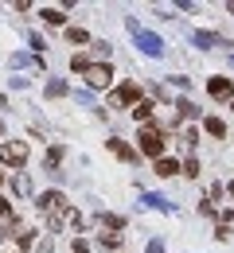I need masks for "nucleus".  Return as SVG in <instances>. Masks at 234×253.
Here are the masks:
<instances>
[{"instance_id":"6","label":"nucleus","mask_w":234,"mask_h":253,"mask_svg":"<svg viewBox=\"0 0 234 253\" xmlns=\"http://www.w3.org/2000/svg\"><path fill=\"white\" fill-rule=\"evenodd\" d=\"M140 101V86L137 82H121L113 94H109V105H137Z\"/></svg>"},{"instance_id":"29","label":"nucleus","mask_w":234,"mask_h":253,"mask_svg":"<svg viewBox=\"0 0 234 253\" xmlns=\"http://www.w3.org/2000/svg\"><path fill=\"white\" fill-rule=\"evenodd\" d=\"M35 253H51V238H43V242L35 246Z\"/></svg>"},{"instance_id":"24","label":"nucleus","mask_w":234,"mask_h":253,"mask_svg":"<svg viewBox=\"0 0 234 253\" xmlns=\"http://www.w3.org/2000/svg\"><path fill=\"white\" fill-rule=\"evenodd\" d=\"M180 171L195 179V175H199V160H195V156H187V160H184V164H180Z\"/></svg>"},{"instance_id":"31","label":"nucleus","mask_w":234,"mask_h":253,"mask_svg":"<svg viewBox=\"0 0 234 253\" xmlns=\"http://www.w3.org/2000/svg\"><path fill=\"white\" fill-rule=\"evenodd\" d=\"M227 12H231V16H234V4H227Z\"/></svg>"},{"instance_id":"35","label":"nucleus","mask_w":234,"mask_h":253,"mask_svg":"<svg viewBox=\"0 0 234 253\" xmlns=\"http://www.w3.org/2000/svg\"><path fill=\"white\" fill-rule=\"evenodd\" d=\"M0 136H4V125H0Z\"/></svg>"},{"instance_id":"12","label":"nucleus","mask_w":234,"mask_h":253,"mask_svg":"<svg viewBox=\"0 0 234 253\" xmlns=\"http://www.w3.org/2000/svg\"><path fill=\"white\" fill-rule=\"evenodd\" d=\"M63 156H67V152H63V144H51V152H47V171H51V175H59Z\"/></svg>"},{"instance_id":"36","label":"nucleus","mask_w":234,"mask_h":253,"mask_svg":"<svg viewBox=\"0 0 234 253\" xmlns=\"http://www.w3.org/2000/svg\"><path fill=\"white\" fill-rule=\"evenodd\" d=\"M231 63H234V51H231Z\"/></svg>"},{"instance_id":"27","label":"nucleus","mask_w":234,"mask_h":253,"mask_svg":"<svg viewBox=\"0 0 234 253\" xmlns=\"http://www.w3.org/2000/svg\"><path fill=\"white\" fill-rule=\"evenodd\" d=\"M215 238H219V242H227V238H231V226H227V222H219V226H215Z\"/></svg>"},{"instance_id":"9","label":"nucleus","mask_w":234,"mask_h":253,"mask_svg":"<svg viewBox=\"0 0 234 253\" xmlns=\"http://www.w3.org/2000/svg\"><path fill=\"white\" fill-rule=\"evenodd\" d=\"M152 171H156L160 179H168V175H180V164H176L172 156H160L156 164H152Z\"/></svg>"},{"instance_id":"25","label":"nucleus","mask_w":234,"mask_h":253,"mask_svg":"<svg viewBox=\"0 0 234 253\" xmlns=\"http://www.w3.org/2000/svg\"><path fill=\"white\" fill-rule=\"evenodd\" d=\"M16 242H20L24 250H28V246H32V242H35V230H20V234H16Z\"/></svg>"},{"instance_id":"19","label":"nucleus","mask_w":234,"mask_h":253,"mask_svg":"<svg viewBox=\"0 0 234 253\" xmlns=\"http://www.w3.org/2000/svg\"><path fill=\"white\" fill-rule=\"evenodd\" d=\"M144 203H148V207H156V211H176V207L168 203L164 195H144Z\"/></svg>"},{"instance_id":"4","label":"nucleus","mask_w":234,"mask_h":253,"mask_svg":"<svg viewBox=\"0 0 234 253\" xmlns=\"http://www.w3.org/2000/svg\"><path fill=\"white\" fill-rule=\"evenodd\" d=\"M82 78H86V86L105 90V86L113 82V70H109V63H86L82 66Z\"/></svg>"},{"instance_id":"3","label":"nucleus","mask_w":234,"mask_h":253,"mask_svg":"<svg viewBox=\"0 0 234 253\" xmlns=\"http://www.w3.org/2000/svg\"><path fill=\"white\" fill-rule=\"evenodd\" d=\"M125 28H129V32H133V39H137V47H140V51H144V55H148V59H160V55H164V39H160V35L144 32V28H140V24H137V20H129V24H125Z\"/></svg>"},{"instance_id":"30","label":"nucleus","mask_w":234,"mask_h":253,"mask_svg":"<svg viewBox=\"0 0 234 253\" xmlns=\"http://www.w3.org/2000/svg\"><path fill=\"white\" fill-rule=\"evenodd\" d=\"M74 253H90V246H86L82 238H74Z\"/></svg>"},{"instance_id":"28","label":"nucleus","mask_w":234,"mask_h":253,"mask_svg":"<svg viewBox=\"0 0 234 253\" xmlns=\"http://www.w3.org/2000/svg\"><path fill=\"white\" fill-rule=\"evenodd\" d=\"M148 253H168V250H164V242H160V238H152V242H148Z\"/></svg>"},{"instance_id":"1","label":"nucleus","mask_w":234,"mask_h":253,"mask_svg":"<svg viewBox=\"0 0 234 253\" xmlns=\"http://www.w3.org/2000/svg\"><path fill=\"white\" fill-rule=\"evenodd\" d=\"M35 207H39V214L47 218V230H51V234L63 230V222H67V214H70V203H67L63 191H43V195L35 199Z\"/></svg>"},{"instance_id":"13","label":"nucleus","mask_w":234,"mask_h":253,"mask_svg":"<svg viewBox=\"0 0 234 253\" xmlns=\"http://www.w3.org/2000/svg\"><path fill=\"white\" fill-rule=\"evenodd\" d=\"M176 109H180V117H184V121H195V117H199V105H195V101H187V97H180V101H176Z\"/></svg>"},{"instance_id":"5","label":"nucleus","mask_w":234,"mask_h":253,"mask_svg":"<svg viewBox=\"0 0 234 253\" xmlns=\"http://www.w3.org/2000/svg\"><path fill=\"white\" fill-rule=\"evenodd\" d=\"M0 164L24 168V164H28V144H24V140H4V144H0Z\"/></svg>"},{"instance_id":"2","label":"nucleus","mask_w":234,"mask_h":253,"mask_svg":"<svg viewBox=\"0 0 234 253\" xmlns=\"http://www.w3.org/2000/svg\"><path fill=\"white\" fill-rule=\"evenodd\" d=\"M168 132H172V128H168L164 121H148V125H140V132H137V152L160 160V156H164V144H168Z\"/></svg>"},{"instance_id":"23","label":"nucleus","mask_w":234,"mask_h":253,"mask_svg":"<svg viewBox=\"0 0 234 253\" xmlns=\"http://www.w3.org/2000/svg\"><path fill=\"white\" fill-rule=\"evenodd\" d=\"M67 43H78V47H82V43H90V35L82 32V28H67Z\"/></svg>"},{"instance_id":"34","label":"nucleus","mask_w":234,"mask_h":253,"mask_svg":"<svg viewBox=\"0 0 234 253\" xmlns=\"http://www.w3.org/2000/svg\"><path fill=\"white\" fill-rule=\"evenodd\" d=\"M0 187H4V171H0Z\"/></svg>"},{"instance_id":"10","label":"nucleus","mask_w":234,"mask_h":253,"mask_svg":"<svg viewBox=\"0 0 234 253\" xmlns=\"http://www.w3.org/2000/svg\"><path fill=\"white\" fill-rule=\"evenodd\" d=\"M195 47H231V43L215 32H195Z\"/></svg>"},{"instance_id":"21","label":"nucleus","mask_w":234,"mask_h":253,"mask_svg":"<svg viewBox=\"0 0 234 253\" xmlns=\"http://www.w3.org/2000/svg\"><path fill=\"white\" fill-rule=\"evenodd\" d=\"M0 222H4V226H16V211H12V203H4V199H0Z\"/></svg>"},{"instance_id":"8","label":"nucleus","mask_w":234,"mask_h":253,"mask_svg":"<svg viewBox=\"0 0 234 253\" xmlns=\"http://www.w3.org/2000/svg\"><path fill=\"white\" fill-rule=\"evenodd\" d=\"M105 148H109L113 156H121V160H137V148H129L121 136H109V140H105Z\"/></svg>"},{"instance_id":"14","label":"nucleus","mask_w":234,"mask_h":253,"mask_svg":"<svg viewBox=\"0 0 234 253\" xmlns=\"http://www.w3.org/2000/svg\"><path fill=\"white\" fill-rule=\"evenodd\" d=\"M43 20H47L51 28H63V24H67V12H63V8H43Z\"/></svg>"},{"instance_id":"18","label":"nucleus","mask_w":234,"mask_h":253,"mask_svg":"<svg viewBox=\"0 0 234 253\" xmlns=\"http://www.w3.org/2000/svg\"><path fill=\"white\" fill-rule=\"evenodd\" d=\"M98 246H101V250H121V234H101Z\"/></svg>"},{"instance_id":"22","label":"nucleus","mask_w":234,"mask_h":253,"mask_svg":"<svg viewBox=\"0 0 234 253\" xmlns=\"http://www.w3.org/2000/svg\"><path fill=\"white\" fill-rule=\"evenodd\" d=\"M195 140H199V132H195V128H184V132H180V144H184L187 152L195 148Z\"/></svg>"},{"instance_id":"11","label":"nucleus","mask_w":234,"mask_h":253,"mask_svg":"<svg viewBox=\"0 0 234 253\" xmlns=\"http://www.w3.org/2000/svg\"><path fill=\"white\" fill-rule=\"evenodd\" d=\"M152 109H156V105L140 97V101H137V105H133V117H137V121H140V125H148V121H152Z\"/></svg>"},{"instance_id":"33","label":"nucleus","mask_w":234,"mask_h":253,"mask_svg":"<svg viewBox=\"0 0 234 253\" xmlns=\"http://www.w3.org/2000/svg\"><path fill=\"white\" fill-rule=\"evenodd\" d=\"M223 191H231V195H234V183H231V187H223Z\"/></svg>"},{"instance_id":"26","label":"nucleus","mask_w":234,"mask_h":253,"mask_svg":"<svg viewBox=\"0 0 234 253\" xmlns=\"http://www.w3.org/2000/svg\"><path fill=\"white\" fill-rule=\"evenodd\" d=\"M94 55H101V59L109 63V43H105V39H98V43H94Z\"/></svg>"},{"instance_id":"20","label":"nucleus","mask_w":234,"mask_h":253,"mask_svg":"<svg viewBox=\"0 0 234 253\" xmlns=\"http://www.w3.org/2000/svg\"><path fill=\"white\" fill-rule=\"evenodd\" d=\"M12 187L20 191V195H32V175H24V171H20V175L12 179Z\"/></svg>"},{"instance_id":"16","label":"nucleus","mask_w":234,"mask_h":253,"mask_svg":"<svg viewBox=\"0 0 234 253\" xmlns=\"http://www.w3.org/2000/svg\"><path fill=\"white\" fill-rule=\"evenodd\" d=\"M203 128H207V132H211V136H219V140H223V136H227V125H223V121H219V117H207V121H203Z\"/></svg>"},{"instance_id":"7","label":"nucleus","mask_w":234,"mask_h":253,"mask_svg":"<svg viewBox=\"0 0 234 253\" xmlns=\"http://www.w3.org/2000/svg\"><path fill=\"white\" fill-rule=\"evenodd\" d=\"M207 94L215 97V101L234 97V78H211V82H207Z\"/></svg>"},{"instance_id":"15","label":"nucleus","mask_w":234,"mask_h":253,"mask_svg":"<svg viewBox=\"0 0 234 253\" xmlns=\"http://www.w3.org/2000/svg\"><path fill=\"white\" fill-rule=\"evenodd\" d=\"M43 94L47 97H67V82H63V78H51V82L43 86Z\"/></svg>"},{"instance_id":"17","label":"nucleus","mask_w":234,"mask_h":253,"mask_svg":"<svg viewBox=\"0 0 234 253\" xmlns=\"http://www.w3.org/2000/svg\"><path fill=\"white\" fill-rule=\"evenodd\" d=\"M98 222H101V226H109V230H121V226H125V218H121V214H105V211L98 214Z\"/></svg>"},{"instance_id":"32","label":"nucleus","mask_w":234,"mask_h":253,"mask_svg":"<svg viewBox=\"0 0 234 253\" xmlns=\"http://www.w3.org/2000/svg\"><path fill=\"white\" fill-rule=\"evenodd\" d=\"M227 218H231V222H234V211H227Z\"/></svg>"}]
</instances>
